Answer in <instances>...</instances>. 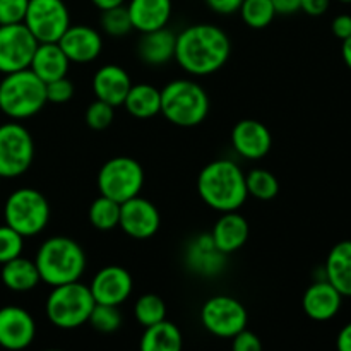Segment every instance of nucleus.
I'll list each match as a JSON object with an SVG mask.
<instances>
[{
  "label": "nucleus",
  "mask_w": 351,
  "mask_h": 351,
  "mask_svg": "<svg viewBox=\"0 0 351 351\" xmlns=\"http://www.w3.org/2000/svg\"><path fill=\"white\" fill-rule=\"evenodd\" d=\"M232 53L230 36L215 24H192L177 34L175 60L192 75H209L223 67Z\"/></svg>",
  "instance_id": "f257e3e1"
},
{
  "label": "nucleus",
  "mask_w": 351,
  "mask_h": 351,
  "mask_svg": "<svg viewBox=\"0 0 351 351\" xmlns=\"http://www.w3.org/2000/svg\"><path fill=\"white\" fill-rule=\"evenodd\" d=\"M197 192L204 204L219 213L239 211L249 197L245 173L232 160L206 165L197 177Z\"/></svg>",
  "instance_id": "f03ea898"
},
{
  "label": "nucleus",
  "mask_w": 351,
  "mask_h": 351,
  "mask_svg": "<svg viewBox=\"0 0 351 351\" xmlns=\"http://www.w3.org/2000/svg\"><path fill=\"white\" fill-rule=\"evenodd\" d=\"M34 264L48 287L79 281L86 271V254L79 242L69 237H51L38 249Z\"/></svg>",
  "instance_id": "7ed1b4c3"
},
{
  "label": "nucleus",
  "mask_w": 351,
  "mask_h": 351,
  "mask_svg": "<svg viewBox=\"0 0 351 351\" xmlns=\"http://www.w3.org/2000/svg\"><path fill=\"white\" fill-rule=\"evenodd\" d=\"M47 103V84L31 69L10 72L0 81V110L10 119H31Z\"/></svg>",
  "instance_id": "20e7f679"
},
{
  "label": "nucleus",
  "mask_w": 351,
  "mask_h": 351,
  "mask_svg": "<svg viewBox=\"0 0 351 351\" xmlns=\"http://www.w3.org/2000/svg\"><path fill=\"white\" fill-rule=\"evenodd\" d=\"M161 115L178 127H195L209 113V96L191 79H177L161 89Z\"/></svg>",
  "instance_id": "39448f33"
},
{
  "label": "nucleus",
  "mask_w": 351,
  "mask_h": 351,
  "mask_svg": "<svg viewBox=\"0 0 351 351\" xmlns=\"http://www.w3.org/2000/svg\"><path fill=\"white\" fill-rule=\"evenodd\" d=\"M95 298L88 285L79 281L51 287L45 304V314L48 321L58 329H77L86 324L95 307Z\"/></svg>",
  "instance_id": "423d86ee"
},
{
  "label": "nucleus",
  "mask_w": 351,
  "mask_h": 351,
  "mask_svg": "<svg viewBox=\"0 0 351 351\" xmlns=\"http://www.w3.org/2000/svg\"><path fill=\"white\" fill-rule=\"evenodd\" d=\"M50 213L47 197L40 191L31 187L14 191L3 206L5 225L21 233L24 239L43 232L50 221Z\"/></svg>",
  "instance_id": "0eeeda50"
},
{
  "label": "nucleus",
  "mask_w": 351,
  "mask_h": 351,
  "mask_svg": "<svg viewBox=\"0 0 351 351\" xmlns=\"http://www.w3.org/2000/svg\"><path fill=\"white\" fill-rule=\"evenodd\" d=\"M144 185V170L130 156H117L106 161L98 171V191L117 202H125L139 195Z\"/></svg>",
  "instance_id": "6e6552de"
},
{
  "label": "nucleus",
  "mask_w": 351,
  "mask_h": 351,
  "mask_svg": "<svg viewBox=\"0 0 351 351\" xmlns=\"http://www.w3.org/2000/svg\"><path fill=\"white\" fill-rule=\"evenodd\" d=\"M34 160V141L19 122L0 125V177L17 178L29 170Z\"/></svg>",
  "instance_id": "1a4fd4ad"
},
{
  "label": "nucleus",
  "mask_w": 351,
  "mask_h": 351,
  "mask_svg": "<svg viewBox=\"0 0 351 351\" xmlns=\"http://www.w3.org/2000/svg\"><path fill=\"white\" fill-rule=\"evenodd\" d=\"M247 321L249 315L243 304L230 295L211 297L201 308L202 326L216 338H233L237 332L247 328Z\"/></svg>",
  "instance_id": "9d476101"
},
{
  "label": "nucleus",
  "mask_w": 351,
  "mask_h": 351,
  "mask_svg": "<svg viewBox=\"0 0 351 351\" xmlns=\"http://www.w3.org/2000/svg\"><path fill=\"white\" fill-rule=\"evenodd\" d=\"M24 24L38 43H53L71 26V14L64 0H29Z\"/></svg>",
  "instance_id": "9b49d317"
},
{
  "label": "nucleus",
  "mask_w": 351,
  "mask_h": 351,
  "mask_svg": "<svg viewBox=\"0 0 351 351\" xmlns=\"http://www.w3.org/2000/svg\"><path fill=\"white\" fill-rule=\"evenodd\" d=\"M38 47L36 38L31 34L26 24H2L0 26V72L29 69L31 58Z\"/></svg>",
  "instance_id": "f8f14e48"
},
{
  "label": "nucleus",
  "mask_w": 351,
  "mask_h": 351,
  "mask_svg": "<svg viewBox=\"0 0 351 351\" xmlns=\"http://www.w3.org/2000/svg\"><path fill=\"white\" fill-rule=\"evenodd\" d=\"M161 225V215L147 199L136 195L120 204L119 226L125 235L136 240H147L156 235Z\"/></svg>",
  "instance_id": "ddd939ff"
},
{
  "label": "nucleus",
  "mask_w": 351,
  "mask_h": 351,
  "mask_svg": "<svg viewBox=\"0 0 351 351\" xmlns=\"http://www.w3.org/2000/svg\"><path fill=\"white\" fill-rule=\"evenodd\" d=\"M36 336V322L23 307L7 305L0 308V346L10 351L27 348Z\"/></svg>",
  "instance_id": "4468645a"
},
{
  "label": "nucleus",
  "mask_w": 351,
  "mask_h": 351,
  "mask_svg": "<svg viewBox=\"0 0 351 351\" xmlns=\"http://www.w3.org/2000/svg\"><path fill=\"white\" fill-rule=\"evenodd\" d=\"M132 288V276L125 267L120 266L101 267L89 285L96 304L119 305V307L130 297Z\"/></svg>",
  "instance_id": "2eb2a0df"
},
{
  "label": "nucleus",
  "mask_w": 351,
  "mask_h": 351,
  "mask_svg": "<svg viewBox=\"0 0 351 351\" xmlns=\"http://www.w3.org/2000/svg\"><path fill=\"white\" fill-rule=\"evenodd\" d=\"M185 266L197 276L211 278L221 273L226 266V254L216 247L211 233L197 235L187 243L185 249Z\"/></svg>",
  "instance_id": "dca6fc26"
},
{
  "label": "nucleus",
  "mask_w": 351,
  "mask_h": 351,
  "mask_svg": "<svg viewBox=\"0 0 351 351\" xmlns=\"http://www.w3.org/2000/svg\"><path fill=\"white\" fill-rule=\"evenodd\" d=\"M233 149L247 160H261L273 146V136L263 122L243 119L235 123L232 130Z\"/></svg>",
  "instance_id": "f3484780"
},
{
  "label": "nucleus",
  "mask_w": 351,
  "mask_h": 351,
  "mask_svg": "<svg viewBox=\"0 0 351 351\" xmlns=\"http://www.w3.org/2000/svg\"><path fill=\"white\" fill-rule=\"evenodd\" d=\"M58 47L62 48L71 64H89L96 60L103 50V38L101 34L91 26H69L67 31L57 41Z\"/></svg>",
  "instance_id": "a211bd4d"
},
{
  "label": "nucleus",
  "mask_w": 351,
  "mask_h": 351,
  "mask_svg": "<svg viewBox=\"0 0 351 351\" xmlns=\"http://www.w3.org/2000/svg\"><path fill=\"white\" fill-rule=\"evenodd\" d=\"M132 81L125 69L115 64H106L96 71L93 77V91L96 99L108 103L113 108L123 105L127 93H129Z\"/></svg>",
  "instance_id": "6ab92c4d"
},
{
  "label": "nucleus",
  "mask_w": 351,
  "mask_h": 351,
  "mask_svg": "<svg viewBox=\"0 0 351 351\" xmlns=\"http://www.w3.org/2000/svg\"><path fill=\"white\" fill-rule=\"evenodd\" d=\"M343 304V295L328 280L311 285L304 293V312L312 321L324 322L335 317Z\"/></svg>",
  "instance_id": "aec40b11"
},
{
  "label": "nucleus",
  "mask_w": 351,
  "mask_h": 351,
  "mask_svg": "<svg viewBox=\"0 0 351 351\" xmlns=\"http://www.w3.org/2000/svg\"><path fill=\"white\" fill-rule=\"evenodd\" d=\"M175 45H177V34L165 26L143 33L137 41V55L144 64L160 67L175 57Z\"/></svg>",
  "instance_id": "412c9836"
},
{
  "label": "nucleus",
  "mask_w": 351,
  "mask_h": 351,
  "mask_svg": "<svg viewBox=\"0 0 351 351\" xmlns=\"http://www.w3.org/2000/svg\"><path fill=\"white\" fill-rule=\"evenodd\" d=\"M249 232L250 228L247 219L237 211H228L223 213L218 221L215 223L211 239L221 252L230 256V254L237 252V250L245 245L247 239H249Z\"/></svg>",
  "instance_id": "4be33fe9"
},
{
  "label": "nucleus",
  "mask_w": 351,
  "mask_h": 351,
  "mask_svg": "<svg viewBox=\"0 0 351 351\" xmlns=\"http://www.w3.org/2000/svg\"><path fill=\"white\" fill-rule=\"evenodd\" d=\"M127 10L134 29L147 33L167 26L171 17V0H130Z\"/></svg>",
  "instance_id": "5701e85b"
},
{
  "label": "nucleus",
  "mask_w": 351,
  "mask_h": 351,
  "mask_svg": "<svg viewBox=\"0 0 351 351\" xmlns=\"http://www.w3.org/2000/svg\"><path fill=\"white\" fill-rule=\"evenodd\" d=\"M69 67H71V60L62 51L57 41H53V43H38L29 65L31 71L45 84L55 81V79L65 77L69 72Z\"/></svg>",
  "instance_id": "b1692460"
},
{
  "label": "nucleus",
  "mask_w": 351,
  "mask_h": 351,
  "mask_svg": "<svg viewBox=\"0 0 351 351\" xmlns=\"http://www.w3.org/2000/svg\"><path fill=\"white\" fill-rule=\"evenodd\" d=\"M326 280L343 295L351 297V240L336 243L324 266Z\"/></svg>",
  "instance_id": "393cba45"
},
{
  "label": "nucleus",
  "mask_w": 351,
  "mask_h": 351,
  "mask_svg": "<svg viewBox=\"0 0 351 351\" xmlns=\"http://www.w3.org/2000/svg\"><path fill=\"white\" fill-rule=\"evenodd\" d=\"M2 283L12 291H29L41 283L34 261L19 256L2 264Z\"/></svg>",
  "instance_id": "a878e982"
},
{
  "label": "nucleus",
  "mask_w": 351,
  "mask_h": 351,
  "mask_svg": "<svg viewBox=\"0 0 351 351\" xmlns=\"http://www.w3.org/2000/svg\"><path fill=\"white\" fill-rule=\"evenodd\" d=\"M123 106L134 119H153L161 112V89L151 84H132Z\"/></svg>",
  "instance_id": "bb28decb"
},
{
  "label": "nucleus",
  "mask_w": 351,
  "mask_h": 351,
  "mask_svg": "<svg viewBox=\"0 0 351 351\" xmlns=\"http://www.w3.org/2000/svg\"><path fill=\"white\" fill-rule=\"evenodd\" d=\"M143 351H180L184 346L182 332L173 322L163 321L144 328L139 343Z\"/></svg>",
  "instance_id": "cd10ccee"
},
{
  "label": "nucleus",
  "mask_w": 351,
  "mask_h": 351,
  "mask_svg": "<svg viewBox=\"0 0 351 351\" xmlns=\"http://www.w3.org/2000/svg\"><path fill=\"white\" fill-rule=\"evenodd\" d=\"M89 223L99 232H110L120 223V202L99 194L89 206Z\"/></svg>",
  "instance_id": "c85d7f7f"
},
{
  "label": "nucleus",
  "mask_w": 351,
  "mask_h": 351,
  "mask_svg": "<svg viewBox=\"0 0 351 351\" xmlns=\"http://www.w3.org/2000/svg\"><path fill=\"white\" fill-rule=\"evenodd\" d=\"M247 192L259 201H273L280 192V182L264 168H254L245 175Z\"/></svg>",
  "instance_id": "c756f323"
},
{
  "label": "nucleus",
  "mask_w": 351,
  "mask_h": 351,
  "mask_svg": "<svg viewBox=\"0 0 351 351\" xmlns=\"http://www.w3.org/2000/svg\"><path fill=\"white\" fill-rule=\"evenodd\" d=\"M239 12L243 23L252 29H264L276 16L271 0H243Z\"/></svg>",
  "instance_id": "7c9ffc66"
},
{
  "label": "nucleus",
  "mask_w": 351,
  "mask_h": 351,
  "mask_svg": "<svg viewBox=\"0 0 351 351\" xmlns=\"http://www.w3.org/2000/svg\"><path fill=\"white\" fill-rule=\"evenodd\" d=\"M134 315L143 328L153 326L156 322L167 319V305L163 298L154 293H146L137 298L134 305Z\"/></svg>",
  "instance_id": "2f4dec72"
},
{
  "label": "nucleus",
  "mask_w": 351,
  "mask_h": 351,
  "mask_svg": "<svg viewBox=\"0 0 351 351\" xmlns=\"http://www.w3.org/2000/svg\"><path fill=\"white\" fill-rule=\"evenodd\" d=\"M99 23H101L103 33L112 38H123L134 29L129 10H127L125 5L101 10V19H99Z\"/></svg>",
  "instance_id": "473e14b6"
},
{
  "label": "nucleus",
  "mask_w": 351,
  "mask_h": 351,
  "mask_svg": "<svg viewBox=\"0 0 351 351\" xmlns=\"http://www.w3.org/2000/svg\"><path fill=\"white\" fill-rule=\"evenodd\" d=\"M88 322L99 332H105V335L115 332L122 326V314L119 311V305L95 304Z\"/></svg>",
  "instance_id": "72a5a7b5"
},
{
  "label": "nucleus",
  "mask_w": 351,
  "mask_h": 351,
  "mask_svg": "<svg viewBox=\"0 0 351 351\" xmlns=\"http://www.w3.org/2000/svg\"><path fill=\"white\" fill-rule=\"evenodd\" d=\"M113 117H115V108L108 103L101 101V99H95L93 103H89L84 113L86 123L93 130L108 129L113 122Z\"/></svg>",
  "instance_id": "f704fd0d"
},
{
  "label": "nucleus",
  "mask_w": 351,
  "mask_h": 351,
  "mask_svg": "<svg viewBox=\"0 0 351 351\" xmlns=\"http://www.w3.org/2000/svg\"><path fill=\"white\" fill-rule=\"evenodd\" d=\"M24 237L10 228L9 225L0 226V264L16 259L23 254Z\"/></svg>",
  "instance_id": "c9c22d12"
},
{
  "label": "nucleus",
  "mask_w": 351,
  "mask_h": 351,
  "mask_svg": "<svg viewBox=\"0 0 351 351\" xmlns=\"http://www.w3.org/2000/svg\"><path fill=\"white\" fill-rule=\"evenodd\" d=\"M29 0H0V26L24 23Z\"/></svg>",
  "instance_id": "e433bc0d"
},
{
  "label": "nucleus",
  "mask_w": 351,
  "mask_h": 351,
  "mask_svg": "<svg viewBox=\"0 0 351 351\" xmlns=\"http://www.w3.org/2000/svg\"><path fill=\"white\" fill-rule=\"evenodd\" d=\"M72 96H74V84L69 81L67 75L47 82V101L62 105V103H67Z\"/></svg>",
  "instance_id": "4c0bfd02"
},
{
  "label": "nucleus",
  "mask_w": 351,
  "mask_h": 351,
  "mask_svg": "<svg viewBox=\"0 0 351 351\" xmlns=\"http://www.w3.org/2000/svg\"><path fill=\"white\" fill-rule=\"evenodd\" d=\"M233 350L235 351H261L263 350V343H261L259 336L256 332L249 331V329H242L233 336Z\"/></svg>",
  "instance_id": "58836bf2"
},
{
  "label": "nucleus",
  "mask_w": 351,
  "mask_h": 351,
  "mask_svg": "<svg viewBox=\"0 0 351 351\" xmlns=\"http://www.w3.org/2000/svg\"><path fill=\"white\" fill-rule=\"evenodd\" d=\"M242 2L243 0H206V3H208L213 12L223 14V16L239 12Z\"/></svg>",
  "instance_id": "ea45409f"
},
{
  "label": "nucleus",
  "mask_w": 351,
  "mask_h": 351,
  "mask_svg": "<svg viewBox=\"0 0 351 351\" xmlns=\"http://www.w3.org/2000/svg\"><path fill=\"white\" fill-rule=\"evenodd\" d=\"M331 29L336 38H339L341 41L346 40V38L351 36V16H348V14L336 16L331 24Z\"/></svg>",
  "instance_id": "a19ab883"
},
{
  "label": "nucleus",
  "mask_w": 351,
  "mask_h": 351,
  "mask_svg": "<svg viewBox=\"0 0 351 351\" xmlns=\"http://www.w3.org/2000/svg\"><path fill=\"white\" fill-rule=\"evenodd\" d=\"M331 0H300V10H304L308 16H322L328 12Z\"/></svg>",
  "instance_id": "79ce46f5"
},
{
  "label": "nucleus",
  "mask_w": 351,
  "mask_h": 351,
  "mask_svg": "<svg viewBox=\"0 0 351 351\" xmlns=\"http://www.w3.org/2000/svg\"><path fill=\"white\" fill-rule=\"evenodd\" d=\"M271 3L280 16H291L300 10V0H271Z\"/></svg>",
  "instance_id": "37998d69"
},
{
  "label": "nucleus",
  "mask_w": 351,
  "mask_h": 351,
  "mask_svg": "<svg viewBox=\"0 0 351 351\" xmlns=\"http://www.w3.org/2000/svg\"><path fill=\"white\" fill-rule=\"evenodd\" d=\"M336 346H338L339 351H351V322L339 331Z\"/></svg>",
  "instance_id": "c03bdc74"
},
{
  "label": "nucleus",
  "mask_w": 351,
  "mask_h": 351,
  "mask_svg": "<svg viewBox=\"0 0 351 351\" xmlns=\"http://www.w3.org/2000/svg\"><path fill=\"white\" fill-rule=\"evenodd\" d=\"M91 2L95 3L99 10H106V9H112V7L123 5L125 0H91Z\"/></svg>",
  "instance_id": "a18cd8bd"
},
{
  "label": "nucleus",
  "mask_w": 351,
  "mask_h": 351,
  "mask_svg": "<svg viewBox=\"0 0 351 351\" xmlns=\"http://www.w3.org/2000/svg\"><path fill=\"white\" fill-rule=\"evenodd\" d=\"M341 55H343V60H345V64L351 69V36L346 38V40H343Z\"/></svg>",
  "instance_id": "49530a36"
},
{
  "label": "nucleus",
  "mask_w": 351,
  "mask_h": 351,
  "mask_svg": "<svg viewBox=\"0 0 351 351\" xmlns=\"http://www.w3.org/2000/svg\"><path fill=\"white\" fill-rule=\"evenodd\" d=\"M339 2H345V3H351V0H339Z\"/></svg>",
  "instance_id": "de8ad7c7"
},
{
  "label": "nucleus",
  "mask_w": 351,
  "mask_h": 351,
  "mask_svg": "<svg viewBox=\"0 0 351 351\" xmlns=\"http://www.w3.org/2000/svg\"><path fill=\"white\" fill-rule=\"evenodd\" d=\"M0 182H2V177H0Z\"/></svg>",
  "instance_id": "09e8293b"
}]
</instances>
